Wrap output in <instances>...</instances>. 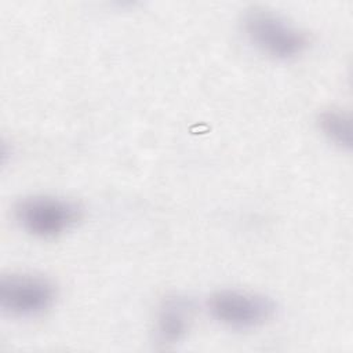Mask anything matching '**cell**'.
Here are the masks:
<instances>
[{
	"mask_svg": "<svg viewBox=\"0 0 353 353\" xmlns=\"http://www.w3.org/2000/svg\"><path fill=\"white\" fill-rule=\"evenodd\" d=\"M243 29L250 41L266 55L276 59H291L309 46V36L281 15L261 7L247 10Z\"/></svg>",
	"mask_w": 353,
	"mask_h": 353,
	"instance_id": "cell-1",
	"label": "cell"
},
{
	"mask_svg": "<svg viewBox=\"0 0 353 353\" xmlns=\"http://www.w3.org/2000/svg\"><path fill=\"white\" fill-rule=\"evenodd\" d=\"M14 214L17 222L29 234L39 239H55L81 219L83 210L72 200L37 194L19 200Z\"/></svg>",
	"mask_w": 353,
	"mask_h": 353,
	"instance_id": "cell-2",
	"label": "cell"
},
{
	"mask_svg": "<svg viewBox=\"0 0 353 353\" xmlns=\"http://www.w3.org/2000/svg\"><path fill=\"white\" fill-rule=\"evenodd\" d=\"M211 316L221 324L233 330H251L265 324L274 314L273 301L262 294L221 290L208 301Z\"/></svg>",
	"mask_w": 353,
	"mask_h": 353,
	"instance_id": "cell-3",
	"label": "cell"
},
{
	"mask_svg": "<svg viewBox=\"0 0 353 353\" xmlns=\"http://www.w3.org/2000/svg\"><path fill=\"white\" fill-rule=\"evenodd\" d=\"M55 285L46 277L11 273L0 279V306L14 317H36L55 302Z\"/></svg>",
	"mask_w": 353,
	"mask_h": 353,
	"instance_id": "cell-4",
	"label": "cell"
},
{
	"mask_svg": "<svg viewBox=\"0 0 353 353\" xmlns=\"http://www.w3.org/2000/svg\"><path fill=\"white\" fill-rule=\"evenodd\" d=\"M193 306L183 296H170L163 301L156 319V336L163 345L182 341L190 327Z\"/></svg>",
	"mask_w": 353,
	"mask_h": 353,
	"instance_id": "cell-5",
	"label": "cell"
},
{
	"mask_svg": "<svg viewBox=\"0 0 353 353\" xmlns=\"http://www.w3.org/2000/svg\"><path fill=\"white\" fill-rule=\"evenodd\" d=\"M319 127L321 132L336 146L349 150L352 148V120L339 109H328L320 113Z\"/></svg>",
	"mask_w": 353,
	"mask_h": 353,
	"instance_id": "cell-6",
	"label": "cell"
}]
</instances>
